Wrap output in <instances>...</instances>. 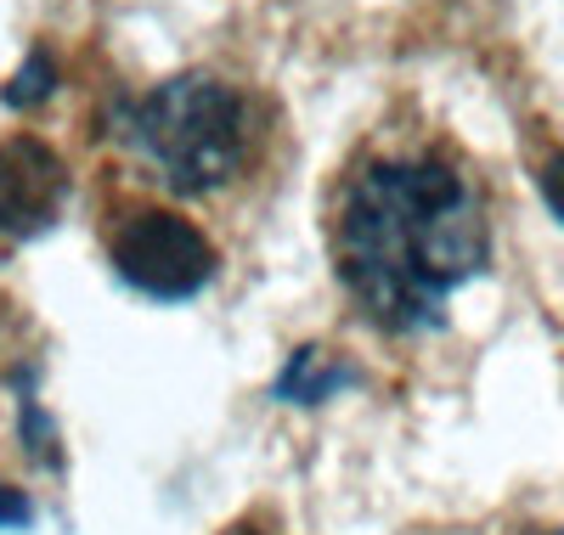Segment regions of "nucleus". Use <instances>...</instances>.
<instances>
[{
	"label": "nucleus",
	"instance_id": "nucleus-8",
	"mask_svg": "<svg viewBox=\"0 0 564 535\" xmlns=\"http://www.w3.org/2000/svg\"><path fill=\"white\" fill-rule=\"evenodd\" d=\"M220 535H276V529H265V518H238V524H226Z\"/></svg>",
	"mask_w": 564,
	"mask_h": 535
},
{
	"label": "nucleus",
	"instance_id": "nucleus-2",
	"mask_svg": "<svg viewBox=\"0 0 564 535\" xmlns=\"http://www.w3.org/2000/svg\"><path fill=\"white\" fill-rule=\"evenodd\" d=\"M130 153L181 198H215L238 186L254 164V108L249 96L215 74H175L135 96L119 119Z\"/></svg>",
	"mask_w": 564,
	"mask_h": 535
},
{
	"label": "nucleus",
	"instance_id": "nucleus-9",
	"mask_svg": "<svg viewBox=\"0 0 564 535\" xmlns=\"http://www.w3.org/2000/svg\"><path fill=\"white\" fill-rule=\"evenodd\" d=\"M547 535H564V529H547Z\"/></svg>",
	"mask_w": 564,
	"mask_h": 535
},
{
	"label": "nucleus",
	"instance_id": "nucleus-5",
	"mask_svg": "<svg viewBox=\"0 0 564 535\" xmlns=\"http://www.w3.org/2000/svg\"><path fill=\"white\" fill-rule=\"evenodd\" d=\"M334 383H345V372H339V367H327V361H322V350H305V356H294V361H289L282 395H294V401H322Z\"/></svg>",
	"mask_w": 564,
	"mask_h": 535
},
{
	"label": "nucleus",
	"instance_id": "nucleus-7",
	"mask_svg": "<svg viewBox=\"0 0 564 535\" xmlns=\"http://www.w3.org/2000/svg\"><path fill=\"white\" fill-rule=\"evenodd\" d=\"M542 198H547V209L564 220V153H553V159L542 164Z\"/></svg>",
	"mask_w": 564,
	"mask_h": 535
},
{
	"label": "nucleus",
	"instance_id": "nucleus-4",
	"mask_svg": "<svg viewBox=\"0 0 564 535\" xmlns=\"http://www.w3.org/2000/svg\"><path fill=\"white\" fill-rule=\"evenodd\" d=\"M68 204V164L40 135L0 141V231L40 237Z\"/></svg>",
	"mask_w": 564,
	"mask_h": 535
},
{
	"label": "nucleus",
	"instance_id": "nucleus-1",
	"mask_svg": "<svg viewBox=\"0 0 564 535\" xmlns=\"http://www.w3.org/2000/svg\"><path fill=\"white\" fill-rule=\"evenodd\" d=\"M339 287L379 332L441 327L463 282L491 254L480 175L446 148H367L327 198Z\"/></svg>",
	"mask_w": 564,
	"mask_h": 535
},
{
	"label": "nucleus",
	"instance_id": "nucleus-6",
	"mask_svg": "<svg viewBox=\"0 0 564 535\" xmlns=\"http://www.w3.org/2000/svg\"><path fill=\"white\" fill-rule=\"evenodd\" d=\"M52 85H57V68H52V57H45V52H34V57L18 68V79L7 85V102H12V108H29V102H40V96H52Z\"/></svg>",
	"mask_w": 564,
	"mask_h": 535
},
{
	"label": "nucleus",
	"instance_id": "nucleus-3",
	"mask_svg": "<svg viewBox=\"0 0 564 535\" xmlns=\"http://www.w3.org/2000/svg\"><path fill=\"white\" fill-rule=\"evenodd\" d=\"M108 260L113 271L148 299H193L215 276V242L198 220L181 209L135 204L108 226Z\"/></svg>",
	"mask_w": 564,
	"mask_h": 535
}]
</instances>
